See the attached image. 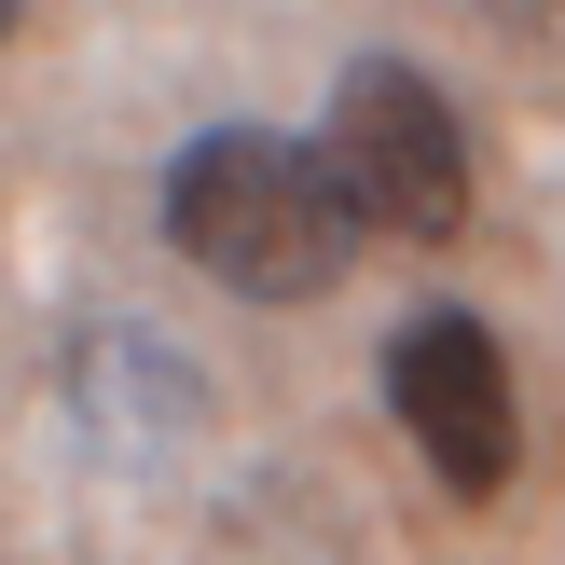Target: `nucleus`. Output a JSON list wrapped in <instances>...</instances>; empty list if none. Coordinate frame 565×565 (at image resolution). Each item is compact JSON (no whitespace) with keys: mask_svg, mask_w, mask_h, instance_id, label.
<instances>
[{"mask_svg":"<svg viewBox=\"0 0 565 565\" xmlns=\"http://www.w3.org/2000/svg\"><path fill=\"white\" fill-rule=\"evenodd\" d=\"M166 235L180 263H207L235 303H318L345 290L359 235L373 221L345 207L318 138H276V125H207L180 166H166Z\"/></svg>","mask_w":565,"mask_h":565,"instance_id":"obj_1","label":"nucleus"},{"mask_svg":"<svg viewBox=\"0 0 565 565\" xmlns=\"http://www.w3.org/2000/svg\"><path fill=\"white\" fill-rule=\"evenodd\" d=\"M318 152H331V180H345V207L373 235H401V248H456L469 235V125H456V97L428 70L359 55Z\"/></svg>","mask_w":565,"mask_h":565,"instance_id":"obj_2","label":"nucleus"},{"mask_svg":"<svg viewBox=\"0 0 565 565\" xmlns=\"http://www.w3.org/2000/svg\"><path fill=\"white\" fill-rule=\"evenodd\" d=\"M386 414L414 428V456L441 469V497H497L524 456V401H511V345H497L469 303L386 331Z\"/></svg>","mask_w":565,"mask_h":565,"instance_id":"obj_3","label":"nucleus"},{"mask_svg":"<svg viewBox=\"0 0 565 565\" xmlns=\"http://www.w3.org/2000/svg\"><path fill=\"white\" fill-rule=\"evenodd\" d=\"M70 428L97 441L110 469H152V456H180L193 428H207V373H193V359H166L152 331H125V318H97L70 345Z\"/></svg>","mask_w":565,"mask_h":565,"instance_id":"obj_4","label":"nucleus"},{"mask_svg":"<svg viewBox=\"0 0 565 565\" xmlns=\"http://www.w3.org/2000/svg\"><path fill=\"white\" fill-rule=\"evenodd\" d=\"M0 42H14V0H0Z\"/></svg>","mask_w":565,"mask_h":565,"instance_id":"obj_5","label":"nucleus"}]
</instances>
